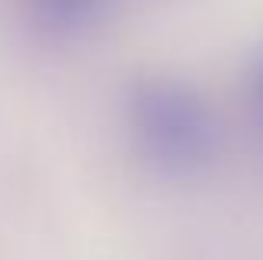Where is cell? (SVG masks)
<instances>
[{"label": "cell", "instance_id": "1", "mask_svg": "<svg viewBox=\"0 0 263 260\" xmlns=\"http://www.w3.org/2000/svg\"><path fill=\"white\" fill-rule=\"evenodd\" d=\"M123 124L134 150L167 177H197L220 154L223 130L210 100L190 80L147 73L130 80Z\"/></svg>", "mask_w": 263, "mask_h": 260}, {"label": "cell", "instance_id": "2", "mask_svg": "<svg viewBox=\"0 0 263 260\" xmlns=\"http://www.w3.org/2000/svg\"><path fill=\"white\" fill-rule=\"evenodd\" d=\"M24 20L53 40H73L100 27L114 0H17Z\"/></svg>", "mask_w": 263, "mask_h": 260}, {"label": "cell", "instance_id": "3", "mask_svg": "<svg viewBox=\"0 0 263 260\" xmlns=\"http://www.w3.org/2000/svg\"><path fill=\"white\" fill-rule=\"evenodd\" d=\"M250 97H253V110H257L260 124H263V53L253 67V77H250Z\"/></svg>", "mask_w": 263, "mask_h": 260}]
</instances>
